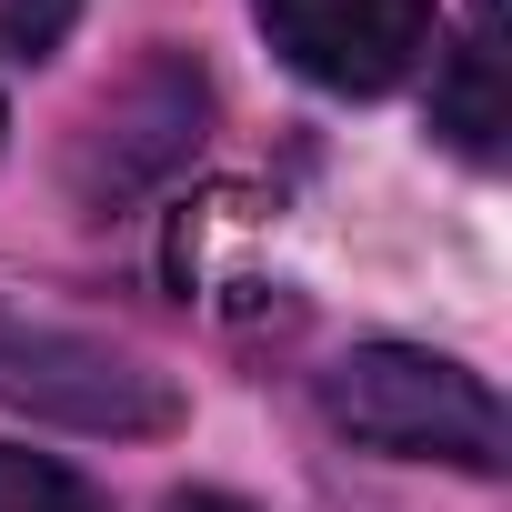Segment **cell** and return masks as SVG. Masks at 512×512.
<instances>
[{
  "label": "cell",
  "mask_w": 512,
  "mask_h": 512,
  "mask_svg": "<svg viewBox=\"0 0 512 512\" xmlns=\"http://www.w3.org/2000/svg\"><path fill=\"white\" fill-rule=\"evenodd\" d=\"M322 412L372 442V452H402V462H462V472H492L502 462V402L442 362V352H412V342H362L332 362L322 382Z\"/></svg>",
  "instance_id": "obj_1"
},
{
  "label": "cell",
  "mask_w": 512,
  "mask_h": 512,
  "mask_svg": "<svg viewBox=\"0 0 512 512\" xmlns=\"http://www.w3.org/2000/svg\"><path fill=\"white\" fill-rule=\"evenodd\" d=\"M272 51L322 91H392L432 51V0H251Z\"/></svg>",
  "instance_id": "obj_2"
},
{
  "label": "cell",
  "mask_w": 512,
  "mask_h": 512,
  "mask_svg": "<svg viewBox=\"0 0 512 512\" xmlns=\"http://www.w3.org/2000/svg\"><path fill=\"white\" fill-rule=\"evenodd\" d=\"M442 131L472 151V161H492L502 151V91H492V31H472L462 51H452V81H442Z\"/></svg>",
  "instance_id": "obj_3"
},
{
  "label": "cell",
  "mask_w": 512,
  "mask_h": 512,
  "mask_svg": "<svg viewBox=\"0 0 512 512\" xmlns=\"http://www.w3.org/2000/svg\"><path fill=\"white\" fill-rule=\"evenodd\" d=\"M0 512H101L51 452H0Z\"/></svg>",
  "instance_id": "obj_4"
},
{
  "label": "cell",
  "mask_w": 512,
  "mask_h": 512,
  "mask_svg": "<svg viewBox=\"0 0 512 512\" xmlns=\"http://www.w3.org/2000/svg\"><path fill=\"white\" fill-rule=\"evenodd\" d=\"M71 21H81V0H0V51H21V61H51Z\"/></svg>",
  "instance_id": "obj_5"
},
{
  "label": "cell",
  "mask_w": 512,
  "mask_h": 512,
  "mask_svg": "<svg viewBox=\"0 0 512 512\" xmlns=\"http://www.w3.org/2000/svg\"><path fill=\"white\" fill-rule=\"evenodd\" d=\"M171 512H241V502H221V492H181Z\"/></svg>",
  "instance_id": "obj_6"
}]
</instances>
